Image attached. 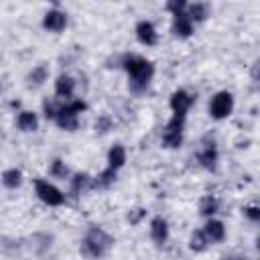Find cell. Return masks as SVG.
Instances as JSON below:
<instances>
[{"label": "cell", "mask_w": 260, "mask_h": 260, "mask_svg": "<svg viewBox=\"0 0 260 260\" xmlns=\"http://www.w3.org/2000/svg\"><path fill=\"white\" fill-rule=\"evenodd\" d=\"M203 232H205L209 244H219V242L225 240V225H223V221H219V219H215V217H209V219L205 221Z\"/></svg>", "instance_id": "13"}, {"label": "cell", "mask_w": 260, "mask_h": 260, "mask_svg": "<svg viewBox=\"0 0 260 260\" xmlns=\"http://www.w3.org/2000/svg\"><path fill=\"white\" fill-rule=\"evenodd\" d=\"M217 197L215 195H203L201 197V201H199V213L203 215V217H213V213L217 211Z\"/></svg>", "instance_id": "22"}, {"label": "cell", "mask_w": 260, "mask_h": 260, "mask_svg": "<svg viewBox=\"0 0 260 260\" xmlns=\"http://www.w3.org/2000/svg\"><path fill=\"white\" fill-rule=\"evenodd\" d=\"M93 128H95V132H98V134H106L108 130H112V118H110L108 114L98 116V120H95Z\"/></svg>", "instance_id": "26"}, {"label": "cell", "mask_w": 260, "mask_h": 260, "mask_svg": "<svg viewBox=\"0 0 260 260\" xmlns=\"http://www.w3.org/2000/svg\"><path fill=\"white\" fill-rule=\"evenodd\" d=\"M16 126L20 132H35L39 128V116L30 110H20L16 116Z\"/></svg>", "instance_id": "15"}, {"label": "cell", "mask_w": 260, "mask_h": 260, "mask_svg": "<svg viewBox=\"0 0 260 260\" xmlns=\"http://www.w3.org/2000/svg\"><path fill=\"white\" fill-rule=\"evenodd\" d=\"M116 173H118V171L106 167L98 177H93V187H95V189H108V187L116 181Z\"/></svg>", "instance_id": "24"}, {"label": "cell", "mask_w": 260, "mask_h": 260, "mask_svg": "<svg viewBox=\"0 0 260 260\" xmlns=\"http://www.w3.org/2000/svg\"><path fill=\"white\" fill-rule=\"evenodd\" d=\"M197 162L207 171H215L217 169V148H215L213 140H209V138L201 140V146L197 150Z\"/></svg>", "instance_id": "7"}, {"label": "cell", "mask_w": 260, "mask_h": 260, "mask_svg": "<svg viewBox=\"0 0 260 260\" xmlns=\"http://www.w3.org/2000/svg\"><path fill=\"white\" fill-rule=\"evenodd\" d=\"M65 26H67V14L65 12H61L59 8H53V10L45 12V16H43V28L45 30L57 35V32H63Z\"/></svg>", "instance_id": "9"}, {"label": "cell", "mask_w": 260, "mask_h": 260, "mask_svg": "<svg viewBox=\"0 0 260 260\" xmlns=\"http://www.w3.org/2000/svg\"><path fill=\"white\" fill-rule=\"evenodd\" d=\"M87 110V104L79 98V100H69L63 104V108L59 110L57 118H55V124L61 128V130H67V132H73L79 128V114Z\"/></svg>", "instance_id": "3"}, {"label": "cell", "mask_w": 260, "mask_h": 260, "mask_svg": "<svg viewBox=\"0 0 260 260\" xmlns=\"http://www.w3.org/2000/svg\"><path fill=\"white\" fill-rule=\"evenodd\" d=\"M250 77H252V81H260V59H256V61L252 63V67H250Z\"/></svg>", "instance_id": "30"}, {"label": "cell", "mask_w": 260, "mask_h": 260, "mask_svg": "<svg viewBox=\"0 0 260 260\" xmlns=\"http://www.w3.org/2000/svg\"><path fill=\"white\" fill-rule=\"evenodd\" d=\"M244 215L250 221H260V207L258 205H248V207H244Z\"/></svg>", "instance_id": "28"}, {"label": "cell", "mask_w": 260, "mask_h": 260, "mask_svg": "<svg viewBox=\"0 0 260 260\" xmlns=\"http://www.w3.org/2000/svg\"><path fill=\"white\" fill-rule=\"evenodd\" d=\"M49 175H51L53 179L65 181V179L69 177V169H67V165H65L61 158H55V160L51 162V167H49Z\"/></svg>", "instance_id": "25"}, {"label": "cell", "mask_w": 260, "mask_h": 260, "mask_svg": "<svg viewBox=\"0 0 260 260\" xmlns=\"http://www.w3.org/2000/svg\"><path fill=\"white\" fill-rule=\"evenodd\" d=\"M256 248H258V250H260V234H258V236H256Z\"/></svg>", "instance_id": "31"}, {"label": "cell", "mask_w": 260, "mask_h": 260, "mask_svg": "<svg viewBox=\"0 0 260 260\" xmlns=\"http://www.w3.org/2000/svg\"><path fill=\"white\" fill-rule=\"evenodd\" d=\"M183 128H185V116H173L162 128V136H160L162 146L179 148L183 144Z\"/></svg>", "instance_id": "4"}, {"label": "cell", "mask_w": 260, "mask_h": 260, "mask_svg": "<svg viewBox=\"0 0 260 260\" xmlns=\"http://www.w3.org/2000/svg\"><path fill=\"white\" fill-rule=\"evenodd\" d=\"M207 110H209V116L213 120L228 118L234 112V95L230 91H217V93H213L211 100H209Z\"/></svg>", "instance_id": "6"}, {"label": "cell", "mask_w": 260, "mask_h": 260, "mask_svg": "<svg viewBox=\"0 0 260 260\" xmlns=\"http://www.w3.org/2000/svg\"><path fill=\"white\" fill-rule=\"evenodd\" d=\"M63 104H65V102H61L59 98H47V100L43 102V114H45V118L55 122V118H57L59 110L63 108Z\"/></svg>", "instance_id": "23"}, {"label": "cell", "mask_w": 260, "mask_h": 260, "mask_svg": "<svg viewBox=\"0 0 260 260\" xmlns=\"http://www.w3.org/2000/svg\"><path fill=\"white\" fill-rule=\"evenodd\" d=\"M171 30L177 39H189L193 35V20L187 16V12H177L173 14Z\"/></svg>", "instance_id": "11"}, {"label": "cell", "mask_w": 260, "mask_h": 260, "mask_svg": "<svg viewBox=\"0 0 260 260\" xmlns=\"http://www.w3.org/2000/svg\"><path fill=\"white\" fill-rule=\"evenodd\" d=\"M69 189L73 195H81L85 193L87 189H93V179L87 175V173H75L71 179H69Z\"/></svg>", "instance_id": "16"}, {"label": "cell", "mask_w": 260, "mask_h": 260, "mask_svg": "<svg viewBox=\"0 0 260 260\" xmlns=\"http://www.w3.org/2000/svg\"><path fill=\"white\" fill-rule=\"evenodd\" d=\"M47 77H49V67L47 65H37V67H32L30 71H28V75H26V85L28 87H41L45 81H47Z\"/></svg>", "instance_id": "18"}, {"label": "cell", "mask_w": 260, "mask_h": 260, "mask_svg": "<svg viewBox=\"0 0 260 260\" xmlns=\"http://www.w3.org/2000/svg\"><path fill=\"white\" fill-rule=\"evenodd\" d=\"M134 32H136L138 43H142L146 47H154L158 43V32H156V28L150 20H138Z\"/></svg>", "instance_id": "10"}, {"label": "cell", "mask_w": 260, "mask_h": 260, "mask_svg": "<svg viewBox=\"0 0 260 260\" xmlns=\"http://www.w3.org/2000/svg\"><path fill=\"white\" fill-rule=\"evenodd\" d=\"M114 238L100 225H91L83 240H81V246H79V252L83 258L87 260H102L110 254V250L114 248Z\"/></svg>", "instance_id": "2"}, {"label": "cell", "mask_w": 260, "mask_h": 260, "mask_svg": "<svg viewBox=\"0 0 260 260\" xmlns=\"http://www.w3.org/2000/svg\"><path fill=\"white\" fill-rule=\"evenodd\" d=\"M167 10H169L171 14L185 12V10H187V2H183V0H171V2H167Z\"/></svg>", "instance_id": "27"}, {"label": "cell", "mask_w": 260, "mask_h": 260, "mask_svg": "<svg viewBox=\"0 0 260 260\" xmlns=\"http://www.w3.org/2000/svg\"><path fill=\"white\" fill-rule=\"evenodd\" d=\"M207 246H209V240H207V236H205V232L203 230H195L193 234H191V238H189V248H191V252H205L207 250Z\"/></svg>", "instance_id": "21"}, {"label": "cell", "mask_w": 260, "mask_h": 260, "mask_svg": "<svg viewBox=\"0 0 260 260\" xmlns=\"http://www.w3.org/2000/svg\"><path fill=\"white\" fill-rule=\"evenodd\" d=\"M73 93H75V79L67 73H61L55 81V98L69 102V100H73Z\"/></svg>", "instance_id": "12"}, {"label": "cell", "mask_w": 260, "mask_h": 260, "mask_svg": "<svg viewBox=\"0 0 260 260\" xmlns=\"http://www.w3.org/2000/svg\"><path fill=\"white\" fill-rule=\"evenodd\" d=\"M32 185H35V195H37L45 205H49V207H59V205L65 203L63 191H59L53 183H49V181H45V179H35Z\"/></svg>", "instance_id": "5"}, {"label": "cell", "mask_w": 260, "mask_h": 260, "mask_svg": "<svg viewBox=\"0 0 260 260\" xmlns=\"http://www.w3.org/2000/svg\"><path fill=\"white\" fill-rule=\"evenodd\" d=\"M193 102H195V98L187 89H175L171 93V100H169V106L173 110V116H187V112L193 106Z\"/></svg>", "instance_id": "8"}, {"label": "cell", "mask_w": 260, "mask_h": 260, "mask_svg": "<svg viewBox=\"0 0 260 260\" xmlns=\"http://www.w3.org/2000/svg\"><path fill=\"white\" fill-rule=\"evenodd\" d=\"M146 215V211L142 209V207H136V209H132L130 213H128V221L132 223V225H136V223H140V219Z\"/></svg>", "instance_id": "29"}, {"label": "cell", "mask_w": 260, "mask_h": 260, "mask_svg": "<svg viewBox=\"0 0 260 260\" xmlns=\"http://www.w3.org/2000/svg\"><path fill=\"white\" fill-rule=\"evenodd\" d=\"M122 69L128 73V89L134 95H140L148 89V83L154 77V63L138 57V55H124L122 57Z\"/></svg>", "instance_id": "1"}, {"label": "cell", "mask_w": 260, "mask_h": 260, "mask_svg": "<svg viewBox=\"0 0 260 260\" xmlns=\"http://www.w3.org/2000/svg\"><path fill=\"white\" fill-rule=\"evenodd\" d=\"M150 240L156 246H165L169 240V223L162 217H152L150 221Z\"/></svg>", "instance_id": "14"}, {"label": "cell", "mask_w": 260, "mask_h": 260, "mask_svg": "<svg viewBox=\"0 0 260 260\" xmlns=\"http://www.w3.org/2000/svg\"><path fill=\"white\" fill-rule=\"evenodd\" d=\"M209 4L207 2H191V4H187V16L193 20V22H203V20H207V16H209Z\"/></svg>", "instance_id": "17"}, {"label": "cell", "mask_w": 260, "mask_h": 260, "mask_svg": "<svg viewBox=\"0 0 260 260\" xmlns=\"http://www.w3.org/2000/svg\"><path fill=\"white\" fill-rule=\"evenodd\" d=\"M2 185H4L6 189H16V187H20V185H22V173H20L16 167L6 169V171L2 173Z\"/></svg>", "instance_id": "20"}, {"label": "cell", "mask_w": 260, "mask_h": 260, "mask_svg": "<svg viewBox=\"0 0 260 260\" xmlns=\"http://www.w3.org/2000/svg\"><path fill=\"white\" fill-rule=\"evenodd\" d=\"M124 162H126V148L122 144H114L108 150V167L114 169V171H118V169L124 167Z\"/></svg>", "instance_id": "19"}]
</instances>
